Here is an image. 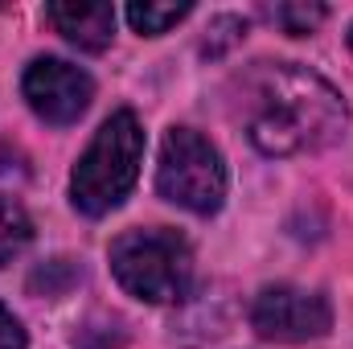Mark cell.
<instances>
[{"mask_svg":"<svg viewBox=\"0 0 353 349\" xmlns=\"http://www.w3.org/2000/svg\"><path fill=\"white\" fill-rule=\"evenodd\" d=\"M239 119L263 157H300L329 148L350 107L333 83L300 62H259L239 79Z\"/></svg>","mask_w":353,"mask_h":349,"instance_id":"6da1fadb","label":"cell"},{"mask_svg":"<svg viewBox=\"0 0 353 349\" xmlns=\"http://www.w3.org/2000/svg\"><path fill=\"white\" fill-rule=\"evenodd\" d=\"M0 349H29V337L21 329V321L0 304Z\"/></svg>","mask_w":353,"mask_h":349,"instance_id":"4fadbf2b","label":"cell"},{"mask_svg":"<svg viewBox=\"0 0 353 349\" xmlns=\"http://www.w3.org/2000/svg\"><path fill=\"white\" fill-rule=\"evenodd\" d=\"M144 161V128L136 111H115L87 144L70 173V201L79 214L103 218L123 206V197L136 189Z\"/></svg>","mask_w":353,"mask_h":349,"instance_id":"7a4b0ae2","label":"cell"},{"mask_svg":"<svg viewBox=\"0 0 353 349\" xmlns=\"http://www.w3.org/2000/svg\"><path fill=\"white\" fill-rule=\"evenodd\" d=\"M251 325L267 341H312L333 329V308L321 292L296 288V283H275L263 288L251 304Z\"/></svg>","mask_w":353,"mask_h":349,"instance_id":"5b68a950","label":"cell"},{"mask_svg":"<svg viewBox=\"0 0 353 349\" xmlns=\"http://www.w3.org/2000/svg\"><path fill=\"white\" fill-rule=\"evenodd\" d=\"M123 325L115 321V317H94L87 329H79V337H74V349H119L123 346Z\"/></svg>","mask_w":353,"mask_h":349,"instance_id":"7c38bea8","label":"cell"},{"mask_svg":"<svg viewBox=\"0 0 353 349\" xmlns=\"http://www.w3.org/2000/svg\"><path fill=\"white\" fill-rule=\"evenodd\" d=\"M111 271L128 296L144 304H176L193 283V251L176 230L165 226L123 230L111 243Z\"/></svg>","mask_w":353,"mask_h":349,"instance_id":"3957f363","label":"cell"},{"mask_svg":"<svg viewBox=\"0 0 353 349\" xmlns=\"http://www.w3.org/2000/svg\"><path fill=\"white\" fill-rule=\"evenodd\" d=\"M157 189L165 201H173L189 214H218L226 201V165L222 152L197 136L193 128H173L161 144V165H157Z\"/></svg>","mask_w":353,"mask_h":349,"instance_id":"277c9868","label":"cell"},{"mask_svg":"<svg viewBox=\"0 0 353 349\" xmlns=\"http://www.w3.org/2000/svg\"><path fill=\"white\" fill-rule=\"evenodd\" d=\"M350 50H353V25H350Z\"/></svg>","mask_w":353,"mask_h":349,"instance_id":"5bb4252c","label":"cell"},{"mask_svg":"<svg viewBox=\"0 0 353 349\" xmlns=\"http://www.w3.org/2000/svg\"><path fill=\"white\" fill-rule=\"evenodd\" d=\"M193 12V4H128V21L144 37H161Z\"/></svg>","mask_w":353,"mask_h":349,"instance_id":"9c48e42d","label":"cell"},{"mask_svg":"<svg viewBox=\"0 0 353 349\" xmlns=\"http://www.w3.org/2000/svg\"><path fill=\"white\" fill-rule=\"evenodd\" d=\"M205 33H210V37H205V46H201V54H205V58H222L230 46H239V41L247 37V21L234 17V12H222V17L210 21Z\"/></svg>","mask_w":353,"mask_h":349,"instance_id":"8fae6325","label":"cell"},{"mask_svg":"<svg viewBox=\"0 0 353 349\" xmlns=\"http://www.w3.org/2000/svg\"><path fill=\"white\" fill-rule=\"evenodd\" d=\"M21 90H25L33 115L46 119V123H54V128H66V123L83 119V111L94 99V83H90L87 70H79L66 58H50V54L33 58L25 66Z\"/></svg>","mask_w":353,"mask_h":349,"instance_id":"8992f818","label":"cell"},{"mask_svg":"<svg viewBox=\"0 0 353 349\" xmlns=\"http://www.w3.org/2000/svg\"><path fill=\"white\" fill-rule=\"evenodd\" d=\"M33 243V222L17 197H0V267L12 263Z\"/></svg>","mask_w":353,"mask_h":349,"instance_id":"ba28073f","label":"cell"},{"mask_svg":"<svg viewBox=\"0 0 353 349\" xmlns=\"http://www.w3.org/2000/svg\"><path fill=\"white\" fill-rule=\"evenodd\" d=\"M46 21L79 50L103 54L111 46L115 33V8L103 0H62V4H46Z\"/></svg>","mask_w":353,"mask_h":349,"instance_id":"52a82bcc","label":"cell"},{"mask_svg":"<svg viewBox=\"0 0 353 349\" xmlns=\"http://www.w3.org/2000/svg\"><path fill=\"white\" fill-rule=\"evenodd\" d=\"M267 17H271L283 33L304 37V33H312V29L329 17V8H325V4H308V0H283V4H271Z\"/></svg>","mask_w":353,"mask_h":349,"instance_id":"30bf717a","label":"cell"}]
</instances>
